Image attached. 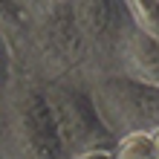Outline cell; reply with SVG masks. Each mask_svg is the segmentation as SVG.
Wrapping results in <instances>:
<instances>
[{
	"mask_svg": "<svg viewBox=\"0 0 159 159\" xmlns=\"http://www.w3.org/2000/svg\"><path fill=\"white\" fill-rule=\"evenodd\" d=\"M43 96L49 104L52 121L58 127L61 145L67 151V159L90 151H113L116 139L104 130L87 90L72 87V84H55Z\"/></svg>",
	"mask_w": 159,
	"mask_h": 159,
	"instance_id": "obj_2",
	"label": "cell"
},
{
	"mask_svg": "<svg viewBox=\"0 0 159 159\" xmlns=\"http://www.w3.org/2000/svg\"><path fill=\"white\" fill-rule=\"evenodd\" d=\"M12 3L17 6V12H20L26 20H35V17H41L46 9H52L55 3H58V0H12Z\"/></svg>",
	"mask_w": 159,
	"mask_h": 159,
	"instance_id": "obj_11",
	"label": "cell"
},
{
	"mask_svg": "<svg viewBox=\"0 0 159 159\" xmlns=\"http://www.w3.org/2000/svg\"><path fill=\"white\" fill-rule=\"evenodd\" d=\"M72 12L87 52L96 49L119 58L125 41L136 29L121 0H72Z\"/></svg>",
	"mask_w": 159,
	"mask_h": 159,
	"instance_id": "obj_5",
	"label": "cell"
},
{
	"mask_svg": "<svg viewBox=\"0 0 159 159\" xmlns=\"http://www.w3.org/2000/svg\"><path fill=\"white\" fill-rule=\"evenodd\" d=\"M113 159H159V133H127L116 139Z\"/></svg>",
	"mask_w": 159,
	"mask_h": 159,
	"instance_id": "obj_7",
	"label": "cell"
},
{
	"mask_svg": "<svg viewBox=\"0 0 159 159\" xmlns=\"http://www.w3.org/2000/svg\"><path fill=\"white\" fill-rule=\"evenodd\" d=\"M70 159H113V151H90V153H78Z\"/></svg>",
	"mask_w": 159,
	"mask_h": 159,
	"instance_id": "obj_12",
	"label": "cell"
},
{
	"mask_svg": "<svg viewBox=\"0 0 159 159\" xmlns=\"http://www.w3.org/2000/svg\"><path fill=\"white\" fill-rule=\"evenodd\" d=\"M87 93L113 139L127 133H159V87L127 78L125 72H107L87 87Z\"/></svg>",
	"mask_w": 159,
	"mask_h": 159,
	"instance_id": "obj_1",
	"label": "cell"
},
{
	"mask_svg": "<svg viewBox=\"0 0 159 159\" xmlns=\"http://www.w3.org/2000/svg\"><path fill=\"white\" fill-rule=\"evenodd\" d=\"M119 72L127 78H136L142 84L159 87V43L151 35L133 29V35L125 41L119 52Z\"/></svg>",
	"mask_w": 159,
	"mask_h": 159,
	"instance_id": "obj_6",
	"label": "cell"
},
{
	"mask_svg": "<svg viewBox=\"0 0 159 159\" xmlns=\"http://www.w3.org/2000/svg\"><path fill=\"white\" fill-rule=\"evenodd\" d=\"M26 26H29V20L17 12V6L12 0H0V32L9 38L12 32H23Z\"/></svg>",
	"mask_w": 159,
	"mask_h": 159,
	"instance_id": "obj_9",
	"label": "cell"
},
{
	"mask_svg": "<svg viewBox=\"0 0 159 159\" xmlns=\"http://www.w3.org/2000/svg\"><path fill=\"white\" fill-rule=\"evenodd\" d=\"M32 26H35V43L41 49V61L52 72H67L84 58L87 49H84V41L75 23L72 0H58L41 17H35Z\"/></svg>",
	"mask_w": 159,
	"mask_h": 159,
	"instance_id": "obj_4",
	"label": "cell"
},
{
	"mask_svg": "<svg viewBox=\"0 0 159 159\" xmlns=\"http://www.w3.org/2000/svg\"><path fill=\"white\" fill-rule=\"evenodd\" d=\"M139 32L159 38V0H121Z\"/></svg>",
	"mask_w": 159,
	"mask_h": 159,
	"instance_id": "obj_8",
	"label": "cell"
},
{
	"mask_svg": "<svg viewBox=\"0 0 159 159\" xmlns=\"http://www.w3.org/2000/svg\"><path fill=\"white\" fill-rule=\"evenodd\" d=\"M12 67H15V58H12V41L0 32V96L6 93L9 81H12Z\"/></svg>",
	"mask_w": 159,
	"mask_h": 159,
	"instance_id": "obj_10",
	"label": "cell"
},
{
	"mask_svg": "<svg viewBox=\"0 0 159 159\" xmlns=\"http://www.w3.org/2000/svg\"><path fill=\"white\" fill-rule=\"evenodd\" d=\"M15 159H67L43 90H26L15 107Z\"/></svg>",
	"mask_w": 159,
	"mask_h": 159,
	"instance_id": "obj_3",
	"label": "cell"
}]
</instances>
